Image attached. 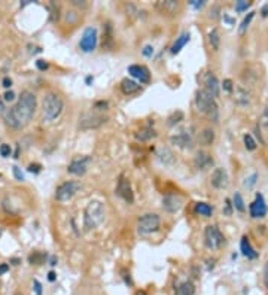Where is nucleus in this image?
Returning <instances> with one entry per match:
<instances>
[{
  "instance_id": "f257e3e1",
  "label": "nucleus",
  "mask_w": 268,
  "mask_h": 295,
  "mask_svg": "<svg viewBox=\"0 0 268 295\" xmlns=\"http://www.w3.org/2000/svg\"><path fill=\"white\" fill-rule=\"evenodd\" d=\"M38 106V98L31 91H22L20 95V100L14 108L9 109V112L5 113L6 124L14 128H24L28 125V122L33 119Z\"/></svg>"
},
{
  "instance_id": "f03ea898",
  "label": "nucleus",
  "mask_w": 268,
  "mask_h": 295,
  "mask_svg": "<svg viewBox=\"0 0 268 295\" xmlns=\"http://www.w3.org/2000/svg\"><path fill=\"white\" fill-rule=\"evenodd\" d=\"M195 106H197V111H198L200 113H203V115H206L207 118H210L212 121L218 122V119H219L218 105H216L215 97H212L209 92H206L204 90L197 91V95H195Z\"/></svg>"
},
{
  "instance_id": "7ed1b4c3",
  "label": "nucleus",
  "mask_w": 268,
  "mask_h": 295,
  "mask_svg": "<svg viewBox=\"0 0 268 295\" xmlns=\"http://www.w3.org/2000/svg\"><path fill=\"white\" fill-rule=\"evenodd\" d=\"M105 206L102 202L98 200H92L87 204L85 212H84V225L87 229H94L98 225H102V222L105 221Z\"/></svg>"
},
{
  "instance_id": "20e7f679",
  "label": "nucleus",
  "mask_w": 268,
  "mask_h": 295,
  "mask_svg": "<svg viewBox=\"0 0 268 295\" xmlns=\"http://www.w3.org/2000/svg\"><path fill=\"white\" fill-rule=\"evenodd\" d=\"M63 109H64V102L58 94L48 92L44 97V109H42L44 121H48V122L55 121L61 115Z\"/></svg>"
},
{
  "instance_id": "39448f33",
  "label": "nucleus",
  "mask_w": 268,
  "mask_h": 295,
  "mask_svg": "<svg viewBox=\"0 0 268 295\" xmlns=\"http://www.w3.org/2000/svg\"><path fill=\"white\" fill-rule=\"evenodd\" d=\"M79 189H81V183L79 182H76V181H67V182L61 183L57 188L55 199H57V202H61V203L69 202V200H72L73 197L78 194Z\"/></svg>"
},
{
  "instance_id": "423d86ee",
  "label": "nucleus",
  "mask_w": 268,
  "mask_h": 295,
  "mask_svg": "<svg viewBox=\"0 0 268 295\" xmlns=\"http://www.w3.org/2000/svg\"><path fill=\"white\" fill-rule=\"evenodd\" d=\"M159 216L156 213H146L143 215L139 222H137V231L139 234L142 236H146V234H152L155 233L156 229L159 228Z\"/></svg>"
},
{
  "instance_id": "0eeeda50",
  "label": "nucleus",
  "mask_w": 268,
  "mask_h": 295,
  "mask_svg": "<svg viewBox=\"0 0 268 295\" xmlns=\"http://www.w3.org/2000/svg\"><path fill=\"white\" fill-rule=\"evenodd\" d=\"M204 240L206 246L209 249H219L225 245V237L221 233V229L215 225H209L204 231Z\"/></svg>"
},
{
  "instance_id": "6e6552de",
  "label": "nucleus",
  "mask_w": 268,
  "mask_h": 295,
  "mask_svg": "<svg viewBox=\"0 0 268 295\" xmlns=\"http://www.w3.org/2000/svg\"><path fill=\"white\" fill-rule=\"evenodd\" d=\"M106 121H108V116H105L103 113L88 112V113H84L79 118V128H82V130L98 128V127H102Z\"/></svg>"
},
{
  "instance_id": "1a4fd4ad",
  "label": "nucleus",
  "mask_w": 268,
  "mask_h": 295,
  "mask_svg": "<svg viewBox=\"0 0 268 295\" xmlns=\"http://www.w3.org/2000/svg\"><path fill=\"white\" fill-rule=\"evenodd\" d=\"M97 28L95 27H87L82 33V38L79 41V46L84 52H92L97 46Z\"/></svg>"
},
{
  "instance_id": "9d476101",
  "label": "nucleus",
  "mask_w": 268,
  "mask_h": 295,
  "mask_svg": "<svg viewBox=\"0 0 268 295\" xmlns=\"http://www.w3.org/2000/svg\"><path fill=\"white\" fill-rule=\"evenodd\" d=\"M115 194H116L118 197H121L122 200H125L127 203H130V204L134 202V194H133V189H131V183H130V179H128L125 175H121V176H119L118 183H116Z\"/></svg>"
},
{
  "instance_id": "9b49d317",
  "label": "nucleus",
  "mask_w": 268,
  "mask_h": 295,
  "mask_svg": "<svg viewBox=\"0 0 268 295\" xmlns=\"http://www.w3.org/2000/svg\"><path fill=\"white\" fill-rule=\"evenodd\" d=\"M89 162H91V157H88V155L78 157V158L72 159V162L69 164L67 170H69V173H72L75 176H82V175L87 173Z\"/></svg>"
},
{
  "instance_id": "f8f14e48",
  "label": "nucleus",
  "mask_w": 268,
  "mask_h": 295,
  "mask_svg": "<svg viewBox=\"0 0 268 295\" xmlns=\"http://www.w3.org/2000/svg\"><path fill=\"white\" fill-rule=\"evenodd\" d=\"M182 204H183V200H182V197L178 194H167L162 199V207L170 213L179 212L182 209Z\"/></svg>"
},
{
  "instance_id": "ddd939ff",
  "label": "nucleus",
  "mask_w": 268,
  "mask_h": 295,
  "mask_svg": "<svg viewBox=\"0 0 268 295\" xmlns=\"http://www.w3.org/2000/svg\"><path fill=\"white\" fill-rule=\"evenodd\" d=\"M210 182L212 185L216 188V189H225L229 183V178H228V173L223 167H216L213 172H212V176H210Z\"/></svg>"
},
{
  "instance_id": "4468645a",
  "label": "nucleus",
  "mask_w": 268,
  "mask_h": 295,
  "mask_svg": "<svg viewBox=\"0 0 268 295\" xmlns=\"http://www.w3.org/2000/svg\"><path fill=\"white\" fill-rule=\"evenodd\" d=\"M203 84H204V91L209 92L212 97H218L219 95V90H221V85H219V81H218V76L213 73V72H207L203 78Z\"/></svg>"
},
{
  "instance_id": "2eb2a0df",
  "label": "nucleus",
  "mask_w": 268,
  "mask_h": 295,
  "mask_svg": "<svg viewBox=\"0 0 268 295\" xmlns=\"http://www.w3.org/2000/svg\"><path fill=\"white\" fill-rule=\"evenodd\" d=\"M195 166L201 172H206V170L212 169L213 167V158H212V155L209 152H206V151L197 152V155H195Z\"/></svg>"
},
{
  "instance_id": "dca6fc26",
  "label": "nucleus",
  "mask_w": 268,
  "mask_h": 295,
  "mask_svg": "<svg viewBox=\"0 0 268 295\" xmlns=\"http://www.w3.org/2000/svg\"><path fill=\"white\" fill-rule=\"evenodd\" d=\"M268 213V207L265 204V200L261 194H256L255 202L250 204V216L252 218H264Z\"/></svg>"
},
{
  "instance_id": "f3484780",
  "label": "nucleus",
  "mask_w": 268,
  "mask_h": 295,
  "mask_svg": "<svg viewBox=\"0 0 268 295\" xmlns=\"http://www.w3.org/2000/svg\"><path fill=\"white\" fill-rule=\"evenodd\" d=\"M155 8L162 14V15H175L180 5L176 0H159V2L155 3Z\"/></svg>"
},
{
  "instance_id": "a211bd4d",
  "label": "nucleus",
  "mask_w": 268,
  "mask_h": 295,
  "mask_svg": "<svg viewBox=\"0 0 268 295\" xmlns=\"http://www.w3.org/2000/svg\"><path fill=\"white\" fill-rule=\"evenodd\" d=\"M128 73L140 81V84H148L151 81V75L149 70L145 68V66H139V64H133L128 68Z\"/></svg>"
},
{
  "instance_id": "6ab92c4d",
  "label": "nucleus",
  "mask_w": 268,
  "mask_h": 295,
  "mask_svg": "<svg viewBox=\"0 0 268 295\" xmlns=\"http://www.w3.org/2000/svg\"><path fill=\"white\" fill-rule=\"evenodd\" d=\"M170 142H172V145H175L178 148H182V149H186V148L189 149L192 146V139H191V136L188 133H185V131L170 136Z\"/></svg>"
},
{
  "instance_id": "aec40b11",
  "label": "nucleus",
  "mask_w": 268,
  "mask_h": 295,
  "mask_svg": "<svg viewBox=\"0 0 268 295\" xmlns=\"http://www.w3.org/2000/svg\"><path fill=\"white\" fill-rule=\"evenodd\" d=\"M215 137H216V133H215V130L210 128V127L203 128V130L200 131V135H198L200 143L204 145V146H210L215 142Z\"/></svg>"
},
{
  "instance_id": "412c9836",
  "label": "nucleus",
  "mask_w": 268,
  "mask_h": 295,
  "mask_svg": "<svg viewBox=\"0 0 268 295\" xmlns=\"http://www.w3.org/2000/svg\"><path fill=\"white\" fill-rule=\"evenodd\" d=\"M156 157H158V159L162 164H173L175 159H176L175 155H173V152L169 148H165V146H159L156 149Z\"/></svg>"
},
{
  "instance_id": "4be33fe9",
  "label": "nucleus",
  "mask_w": 268,
  "mask_h": 295,
  "mask_svg": "<svg viewBox=\"0 0 268 295\" xmlns=\"http://www.w3.org/2000/svg\"><path fill=\"white\" fill-rule=\"evenodd\" d=\"M234 98H236V102L239 105L246 106V105L250 103V92L245 87L239 85V87H236V97H234Z\"/></svg>"
},
{
  "instance_id": "5701e85b",
  "label": "nucleus",
  "mask_w": 268,
  "mask_h": 295,
  "mask_svg": "<svg viewBox=\"0 0 268 295\" xmlns=\"http://www.w3.org/2000/svg\"><path fill=\"white\" fill-rule=\"evenodd\" d=\"M240 248H242V252H243V255H245L246 258H249V259H255V258H258V252L252 248V245H250V242H249V239H247L246 236L242 237Z\"/></svg>"
},
{
  "instance_id": "b1692460",
  "label": "nucleus",
  "mask_w": 268,
  "mask_h": 295,
  "mask_svg": "<svg viewBox=\"0 0 268 295\" xmlns=\"http://www.w3.org/2000/svg\"><path fill=\"white\" fill-rule=\"evenodd\" d=\"M121 90H122V92L125 94V95H130V94H134V92H137L139 90H140V85L137 84V82H134L133 79H124L122 82H121Z\"/></svg>"
},
{
  "instance_id": "393cba45",
  "label": "nucleus",
  "mask_w": 268,
  "mask_h": 295,
  "mask_svg": "<svg viewBox=\"0 0 268 295\" xmlns=\"http://www.w3.org/2000/svg\"><path fill=\"white\" fill-rule=\"evenodd\" d=\"M189 39H191V35L188 31H185V33H182V35L176 39V42L173 44V46H172V52L173 54H179L180 52V49L189 42Z\"/></svg>"
},
{
  "instance_id": "a878e982",
  "label": "nucleus",
  "mask_w": 268,
  "mask_h": 295,
  "mask_svg": "<svg viewBox=\"0 0 268 295\" xmlns=\"http://www.w3.org/2000/svg\"><path fill=\"white\" fill-rule=\"evenodd\" d=\"M195 294V286L192 282H183L176 288V295H194Z\"/></svg>"
},
{
  "instance_id": "bb28decb",
  "label": "nucleus",
  "mask_w": 268,
  "mask_h": 295,
  "mask_svg": "<svg viewBox=\"0 0 268 295\" xmlns=\"http://www.w3.org/2000/svg\"><path fill=\"white\" fill-rule=\"evenodd\" d=\"M209 42H210V45H212V48L215 51H218L221 48V33H219L218 28L210 30V33H209Z\"/></svg>"
},
{
  "instance_id": "cd10ccee",
  "label": "nucleus",
  "mask_w": 268,
  "mask_h": 295,
  "mask_svg": "<svg viewBox=\"0 0 268 295\" xmlns=\"http://www.w3.org/2000/svg\"><path fill=\"white\" fill-rule=\"evenodd\" d=\"M195 212L200 213L201 216L210 218L212 213H213V209H212L210 204H207V203H197V204H195Z\"/></svg>"
},
{
  "instance_id": "c85d7f7f",
  "label": "nucleus",
  "mask_w": 268,
  "mask_h": 295,
  "mask_svg": "<svg viewBox=\"0 0 268 295\" xmlns=\"http://www.w3.org/2000/svg\"><path fill=\"white\" fill-rule=\"evenodd\" d=\"M155 136H156V133H155V131H154L151 127H146V128L140 130L139 133H136V139H139V140H142V142L149 140V139H152V137H155Z\"/></svg>"
},
{
  "instance_id": "c756f323",
  "label": "nucleus",
  "mask_w": 268,
  "mask_h": 295,
  "mask_svg": "<svg viewBox=\"0 0 268 295\" xmlns=\"http://www.w3.org/2000/svg\"><path fill=\"white\" fill-rule=\"evenodd\" d=\"M232 202H234V207H236L239 212H245L246 210V206H245V200L240 192H236L232 197Z\"/></svg>"
},
{
  "instance_id": "7c9ffc66",
  "label": "nucleus",
  "mask_w": 268,
  "mask_h": 295,
  "mask_svg": "<svg viewBox=\"0 0 268 295\" xmlns=\"http://www.w3.org/2000/svg\"><path fill=\"white\" fill-rule=\"evenodd\" d=\"M46 258V255L45 253H41V252H35L33 255H30L28 256V262L30 264H33V266H41L42 262H44V259Z\"/></svg>"
},
{
  "instance_id": "2f4dec72",
  "label": "nucleus",
  "mask_w": 268,
  "mask_h": 295,
  "mask_svg": "<svg viewBox=\"0 0 268 295\" xmlns=\"http://www.w3.org/2000/svg\"><path fill=\"white\" fill-rule=\"evenodd\" d=\"M253 17H255V12H249L247 14V17L242 21V24H240V28H239V31H240V35H245L246 33V30H247V27H249V24H250V21L253 20Z\"/></svg>"
},
{
  "instance_id": "473e14b6",
  "label": "nucleus",
  "mask_w": 268,
  "mask_h": 295,
  "mask_svg": "<svg viewBox=\"0 0 268 295\" xmlns=\"http://www.w3.org/2000/svg\"><path fill=\"white\" fill-rule=\"evenodd\" d=\"M243 140H245V146H246L247 151H255L256 149V142L250 135H245Z\"/></svg>"
},
{
  "instance_id": "72a5a7b5",
  "label": "nucleus",
  "mask_w": 268,
  "mask_h": 295,
  "mask_svg": "<svg viewBox=\"0 0 268 295\" xmlns=\"http://www.w3.org/2000/svg\"><path fill=\"white\" fill-rule=\"evenodd\" d=\"M250 5H252V2H247V0H239V2H236V11L245 12V11H247V8Z\"/></svg>"
},
{
  "instance_id": "f704fd0d",
  "label": "nucleus",
  "mask_w": 268,
  "mask_h": 295,
  "mask_svg": "<svg viewBox=\"0 0 268 295\" xmlns=\"http://www.w3.org/2000/svg\"><path fill=\"white\" fill-rule=\"evenodd\" d=\"M183 119V113L180 112V111H178V112H175L170 118H169V124L170 125H175V124H178L179 121H182Z\"/></svg>"
},
{
  "instance_id": "c9c22d12",
  "label": "nucleus",
  "mask_w": 268,
  "mask_h": 295,
  "mask_svg": "<svg viewBox=\"0 0 268 295\" xmlns=\"http://www.w3.org/2000/svg\"><path fill=\"white\" fill-rule=\"evenodd\" d=\"M261 125H262L265 130H268V105L265 106V109H264V112H262V116H261Z\"/></svg>"
},
{
  "instance_id": "e433bc0d",
  "label": "nucleus",
  "mask_w": 268,
  "mask_h": 295,
  "mask_svg": "<svg viewBox=\"0 0 268 295\" xmlns=\"http://www.w3.org/2000/svg\"><path fill=\"white\" fill-rule=\"evenodd\" d=\"M11 152H12V149H11V146H9V145H6V143L0 145V155H2V157L8 158V157L11 155Z\"/></svg>"
},
{
  "instance_id": "4c0bfd02",
  "label": "nucleus",
  "mask_w": 268,
  "mask_h": 295,
  "mask_svg": "<svg viewBox=\"0 0 268 295\" xmlns=\"http://www.w3.org/2000/svg\"><path fill=\"white\" fill-rule=\"evenodd\" d=\"M222 88H223V91H226V92H232V90H234L232 81H231V79H225L223 84H222Z\"/></svg>"
},
{
  "instance_id": "58836bf2",
  "label": "nucleus",
  "mask_w": 268,
  "mask_h": 295,
  "mask_svg": "<svg viewBox=\"0 0 268 295\" xmlns=\"http://www.w3.org/2000/svg\"><path fill=\"white\" fill-rule=\"evenodd\" d=\"M12 170H14V176H15L17 181H24V175H22V172H21L17 166H14Z\"/></svg>"
},
{
  "instance_id": "ea45409f",
  "label": "nucleus",
  "mask_w": 268,
  "mask_h": 295,
  "mask_svg": "<svg viewBox=\"0 0 268 295\" xmlns=\"http://www.w3.org/2000/svg\"><path fill=\"white\" fill-rule=\"evenodd\" d=\"M36 66H38L39 70H46V69H48V63H46L45 60H38V61H36Z\"/></svg>"
},
{
  "instance_id": "a19ab883",
  "label": "nucleus",
  "mask_w": 268,
  "mask_h": 295,
  "mask_svg": "<svg viewBox=\"0 0 268 295\" xmlns=\"http://www.w3.org/2000/svg\"><path fill=\"white\" fill-rule=\"evenodd\" d=\"M15 98V92L14 91H6V94L3 95V100L5 102H12Z\"/></svg>"
},
{
  "instance_id": "79ce46f5",
  "label": "nucleus",
  "mask_w": 268,
  "mask_h": 295,
  "mask_svg": "<svg viewBox=\"0 0 268 295\" xmlns=\"http://www.w3.org/2000/svg\"><path fill=\"white\" fill-rule=\"evenodd\" d=\"M152 54H154V48H152L151 45H146V46L143 48V55H145V57H152Z\"/></svg>"
},
{
  "instance_id": "37998d69",
  "label": "nucleus",
  "mask_w": 268,
  "mask_h": 295,
  "mask_svg": "<svg viewBox=\"0 0 268 295\" xmlns=\"http://www.w3.org/2000/svg\"><path fill=\"white\" fill-rule=\"evenodd\" d=\"M33 285H35V292H36V295H42V285H41V282H39V280H35V282H33Z\"/></svg>"
},
{
  "instance_id": "c03bdc74",
  "label": "nucleus",
  "mask_w": 268,
  "mask_h": 295,
  "mask_svg": "<svg viewBox=\"0 0 268 295\" xmlns=\"http://www.w3.org/2000/svg\"><path fill=\"white\" fill-rule=\"evenodd\" d=\"M39 170H41L39 164H30L28 166V172H31V173H39Z\"/></svg>"
},
{
  "instance_id": "a18cd8bd",
  "label": "nucleus",
  "mask_w": 268,
  "mask_h": 295,
  "mask_svg": "<svg viewBox=\"0 0 268 295\" xmlns=\"http://www.w3.org/2000/svg\"><path fill=\"white\" fill-rule=\"evenodd\" d=\"M223 213H225L226 216H229V215L232 213V209H231V202H229V200H225V210H223Z\"/></svg>"
},
{
  "instance_id": "49530a36",
  "label": "nucleus",
  "mask_w": 268,
  "mask_h": 295,
  "mask_svg": "<svg viewBox=\"0 0 268 295\" xmlns=\"http://www.w3.org/2000/svg\"><path fill=\"white\" fill-rule=\"evenodd\" d=\"M6 272H9V264H0V276L5 274Z\"/></svg>"
},
{
  "instance_id": "de8ad7c7",
  "label": "nucleus",
  "mask_w": 268,
  "mask_h": 295,
  "mask_svg": "<svg viewBox=\"0 0 268 295\" xmlns=\"http://www.w3.org/2000/svg\"><path fill=\"white\" fill-rule=\"evenodd\" d=\"M3 87H5V88H11V87H12V79L8 78V76L3 78Z\"/></svg>"
},
{
  "instance_id": "09e8293b",
  "label": "nucleus",
  "mask_w": 268,
  "mask_h": 295,
  "mask_svg": "<svg viewBox=\"0 0 268 295\" xmlns=\"http://www.w3.org/2000/svg\"><path fill=\"white\" fill-rule=\"evenodd\" d=\"M191 5H194L195 8H201V6L204 5V2H198V0H192V2H191Z\"/></svg>"
},
{
  "instance_id": "8fccbe9b",
  "label": "nucleus",
  "mask_w": 268,
  "mask_h": 295,
  "mask_svg": "<svg viewBox=\"0 0 268 295\" xmlns=\"http://www.w3.org/2000/svg\"><path fill=\"white\" fill-rule=\"evenodd\" d=\"M75 6H81V8H85L87 6V3L85 2H79V0H73V2H72Z\"/></svg>"
},
{
  "instance_id": "3c124183",
  "label": "nucleus",
  "mask_w": 268,
  "mask_h": 295,
  "mask_svg": "<svg viewBox=\"0 0 268 295\" xmlns=\"http://www.w3.org/2000/svg\"><path fill=\"white\" fill-rule=\"evenodd\" d=\"M261 14H262V17H268V5H264V6H262Z\"/></svg>"
},
{
  "instance_id": "603ef678",
  "label": "nucleus",
  "mask_w": 268,
  "mask_h": 295,
  "mask_svg": "<svg viewBox=\"0 0 268 295\" xmlns=\"http://www.w3.org/2000/svg\"><path fill=\"white\" fill-rule=\"evenodd\" d=\"M3 111H5V100L0 97V112H3Z\"/></svg>"
},
{
  "instance_id": "864d4df0",
  "label": "nucleus",
  "mask_w": 268,
  "mask_h": 295,
  "mask_svg": "<svg viewBox=\"0 0 268 295\" xmlns=\"http://www.w3.org/2000/svg\"><path fill=\"white\" fill-rule=\"evenodd\" d=\"M55 277H57V274H55L54 272H49V274H48V279H49L51 282H54V280H55Z\"/></svg>"
},
{
  "instance_id": "5fc2aeb1",
  "label": "nucleus",
  "mask_w": 268,
  "mask_h": 295,
  "mask_svg": "<svg viewBox=\"0 0 268 295\" xmlns=\"http://www.w3.org/2000/svg\"><path fill=\"white\" fill-rule=\"evenodd\" d=\"M51 266H57V259H55V256L51 258Z\"/></svg>"
},
{
  "instance_id": "6e6d98bb",
  "label": "nucleus",
  "mask_w": 268,
  "mask_h": 295,
  "mask_svg": "<svg viewBox=\"0 0 268 295\" xmlns=\"http://www.w3.org/2000/svg\"><path fill=\"white\" fill-rule=\"evenodd\" d=\"M136 295H148V294H146L145 291H137V292H136Z\"/></svg>"
},
{
  "instance_id": "4d7b16f0",
  "label": "nucleus",
  "mask_w": 268,
  "mask_h": 295,
  "mask_svg": "<svg viewBox=\"0 0 268 295\" xmlns=\"http://www.w3.org/2000/svg\"><path fill=\"white\" fill-rule=\"evenodd\" d=\"M91 81H92V78H91V76H88V78H87V84H89Z\"/></svg>"
}]
</instances>
